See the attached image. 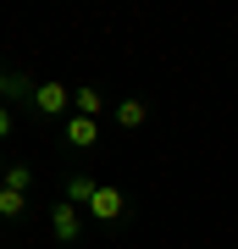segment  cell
Listing matches in <instances>:
<instances>
[{
  "label": "cell",
  "mask_w": 238,
  "mask_h": 249,
  "mask_svg": "<svg viewBox=\"0 0 238 249\" xmlns=\"http://www.w3.org/2000/svg\"><path fill=\"white\" fill-rule=\"evenodd\" d=\"M89 222H106V227L128 222V194H122V188H111V183H100L94 199H89Z\"/></svg>",
  "instance_id": "cell-1"
},
{
  "label": "cell",
  "mask_w": 238,
  "mask_h": 249,
  "mask_svg": "<svg viewBox=\"0 0 238 249\" xmlns=\"http://www.w3.org/2000/svg\"><path fill=\"white\" fill-rule=\"evenodd\" d=\"M17 216H28V194L0 183V222H17Z\"/></svg>",
  "instance_id": "cell-8"
},
{
  "label": "cell",
  "mask_w": 238,
  "mask_h": 249,
  "mask_svg": "<svg viewBox=\"0 0 238 249\" xmlns=\"http://www.w3.org/2000/svg\"><path fill=\"white\" fill-rule=\"evenodd\" d=\"M72 111L100 122V116H106V89H72Z\"/></svg>",
  "instance_id": "cell-6"
},
{
  "label": "cell",
  "mask_w": 238,
  "mask_h": 249,
  "mask_svg": "<svg viewBox=\"0 0 238 249\" xmlns=\"http://www.w3.org/2000/svg\"><path fill=\"white\" fill-rule=\"evenodd\" d=\"M111 122L122 127V133H139V127L150 122V106H144V100H133V94H128V100H116V106H111Z\"/></svg>",
  "instance_id": "cell-5"
},
{
  "label": "cell",
  "mask_w": 238,
  "mask_h": 249,
  "mask_svg": "<svg viewBox=\"0 0 238 249\" xmlns=\"http://www.w3.org/2000/svg\"><path fill=\"white\" fill-rule=\"evenodd\" d=\"M61 139L72 144V150H94V144H100V122H94V116H78V111H72L67 122H61Z\"/></svg>",
  "instance_id": "cell-4"
},
{
  "label": "cell",
  "mask_w": 238,
  "mask_h": 249,
  "mask_svg": "<svg viewBox=\"0 0 238 249\" xmlns=\"http://www.w3.org/2000/svg\"><path fill=\"white\" fill-rule=\"evenodd\" d=\"M0 183H6V188H22V194H28V183H34V172H28L22 160H17V166H6V172H0Z\"/></svg>",
  "instance_id": "cell-10"
},
{
  "label": "cell",
  "mask_w": 238,
  "mask_h": 249,
  "mask_svg": "<svg viewBox=\"0 0 238 249\" xmlns=\"http://www.w3.org/2000/svg\"><path fill=\"white\" fill-rule=\"evenodd\" d=\"M83 222H89V216L78 211V205H55V211H50V232H55V244H78L83 238Z\"/></svg>",
  "instance_id": "cell-3"
},
{
  "label": "cell",
  "mask_w": 238,
  "mask_h": 249,
  "mask_svg": "<svg viewBox=\"0 0 238 249\" xmlns=\"http://www.w3.org/2000/svg\"><path fill=\"white\" fill-rule=\"evenodd\" d=\"M94 188H100V183H94V178H89V172H78V178H72V183H67V205H78V211L89 216V199H94Z\"/></svg>",
  "instance_id": "cell-7"
},
{
  "label": "cell",
  "mask_w": 238,
  "mask_h": 249,
  "mask_svg": "<svg viewBox=\"0 0 238 249\" xmlns=\"http://www.w3.org/2000/svg\"><path fill=\"white\" fill-rule=\"evenodd\" d=\"M34 111H39V116H50V122H67V116H72V89H61V83H39Z\"/></svg>",
  "instance_id": "cell-2"
},
{
  "label": "cell",
  "mask_w": 238,
  "mask_h": 249,
  "mask_svg": "<svg viewBox=\"0 0 238 249\" xmlns=\"http://www.w3.org/2000/svg\"><path fill=\"white\" fill-rule=\"evenodd\" d=\"M34 94H39V78H28V72H11L6 78V100H17V106L28 100V106H34Z\"/></svg>",
  "instance_id": "cell-9"
},
{
  "label": "cell",
  "mask_w": 238,
  "mask_h": 249,
  "mask_svg": "<svg viewBox=\"0 0 238 249\" xmlns=\"http://www.w3.org/2000/svg\"><path fill=\"white\" fill-rule=\"evenodd\" d=\"M11 127H17V116H11V106H0V139H11Z\"/></svg>",
  "instance_id": "cell-11"
},
{
  "label": "cell",
  "mask_w": 238,
  "mask_h": 249,
  "mask_svg": "<svg viewBox=\"0 0 238 249\" xmlns=\"http://www.w3.org/2000/svg\"><path fill=\"white\" fill-rule=\"evenodd\" d=\"M6 78H11V72H0V100H6Z\"/></svg>",
  "instance_id": "cell-12"
}]
</instances>
